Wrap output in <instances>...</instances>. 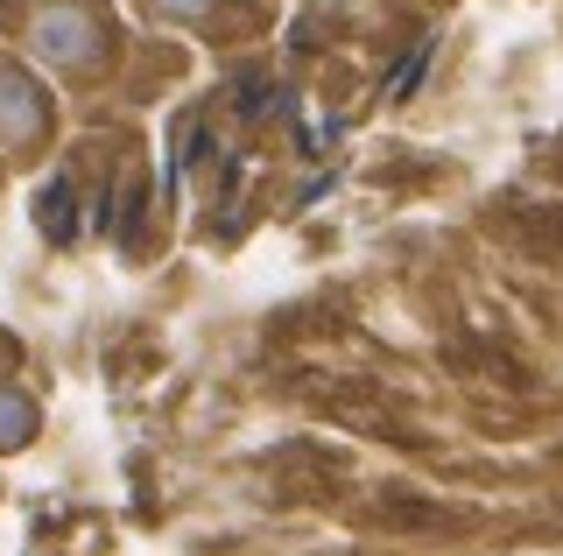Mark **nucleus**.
<instances>
[{
	"label": "nucleus",
	"instance_id": "obj_1",
	"mask_svg": "<svg viewBox=\"0 0 563 556\" xmlns=\"http://www.w3.org/2000/svg\"><path fill=\"white\" fill-rule=\"evenodd\" d=\"M0 43L57 85L64 107L120 99L141 57V29L120 0H0Z\"/></svg>",
	"mask_w": 563,
	"mask_h": 556
},
{
	"label": "nucleus",
	"instance_id": "obj_2",
	"mask_svg": "<svg viewBox=\"0 0 563 556\" xmlns=\"http://www.w3.org/2000/svg\"><path fill=\"white\" fill-rule=\"evenodd\" d=\"M120 8L141 36L205 49V57H240L268 43V29L282 22V0H120Z\"/></svg>",
	"mask_w": 563,
	"mask_h": 556
},
{
	"label": "nucleus",
	"instance_id": "obj_3",
	"mask_svg": "<svg viewBox=\"0 0 563 556\" xmlns=\"http://www.w3.org/2000/svg\"><path fill=\"white\" fill-rule=\"evenodd\" d=\"M64 120L70 107L57 99V85L0 43V177H35L57 163Z\"/></svg>",
	"mask_w": 563,
	"mask_h": 556
},
{
	"label": "nucleus",
	"instance_id": "obj_4",
	"mask_svg": "<svg viewBox=\"0 0 563 556\" xmlns=\"http://www.w3.org/2000/svg\"><path fill=\"white\" fill-rule=\"evenodd\" d=\"M35 437H43V402L22 380H0V458H22Z\"/></svg>",
	"mask_w": 563,
	"mask_h": 556
}]
</instances>
